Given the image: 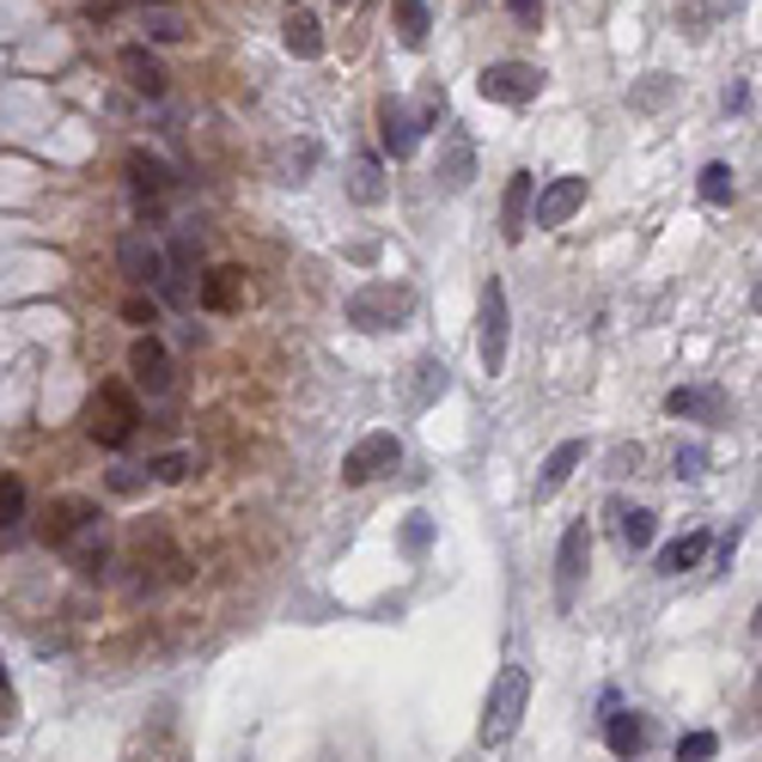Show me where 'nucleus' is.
Segmentation results:
<instances>
[{
	"label": "nucleus",
	"mask_w": 762,
	"mask_h": 762,
	"mask_svg": "<svg viewBox=\"0 0 762 762\" xmlns=\"http://www.w3.org/2000/svg\"><path fill=\"white\" fill-rule=\"evenodd\" d=\"M281 43H287V55H300V62L324 55V31H317L312 7H287V13H281Z\"/></svg>",
	"instance_id": "obj_15"
},
{
	"label": "nucleus",
	"mask_w": 762,
	"mask_h": 762,
	"mask_svg": "<svg viewBox=\"0 0 762 762\" xmlns=\"http://www.w3.org/2000/svg\"><path fill=\"white\" fill-rule=\"evenodd\" d=\"M25 525V482L19 476H0V531Z\"/></svg>",
	"instance_id": "obj_26"
},
{
	"label": "nucleus",
	"mask_w": 762,
	"mask_h": 762,
	"mask_svg": "<svg viewBox=\"0 0 762 762\" xmlns=\"http://www.w3.org/2000/svg\"><path fill=\"white\" fill-rule=\"evenodd\" d=\"M427 543H434V519H427V513H409V525H403V555H427Z\"/></svg>",
	"instance_id": "obj_30"
},
{
	"label": "nucleus",
	"mask_w": 762,
	"mask_h": 762,
	"mask_svg": "<svg viewBox=\"0 0 762 762\" xmlns=\"http://www.w3.org/2000/svg\"><path fill=\"white\" fill-rule=\"evenodd\" d=\"M756 634H762V610H756Z\"/></svg>",
	"instance_id": "obj_39"
},
{
	"label": "nucleus",
	"mask_w": 762,
	"mask_h": 762,
	"mask_svg": "<svg viewBox=\"0 0 762 762\" xmlns=\"http://www.w3.org/2000/svg\"><path fill=\"white\" fill-rule=\"evenodd\" d=\"M677 476H708V451H701V446H677Z\"/></svg>",
	"instance_id": "obj_34"
},
{
	"label": "nucleus",
	"mask_w": 762,
	"mask_h": 762,
	"mask_svg": "<svg viewBox=\"0 0 762 762\" xmlns=\"http://www.w3.org/2000/svg\"><path fill=\"white\" fill-rule=\"evenodd\" d=\"M476 92L494 98V105H531L543 92V67L537 62H488L476 74Z\"/></svg>",
	"instance_id": "obj_6"
},
{
	"label": "nucleus",
	"mask_w": 762,
	"mask_h": 762,
	"mask_svg": "<svg viewBox=\"0 0 762 762\" xmlns=\"http://www.w3.org/2000/svg\"><path fill=\"white\" fill-rule=\"evenodd\" d=\"M586 562H591V525L579 519V525L562 531V549H555V610H574L579 598V579H586Z\"/></svg>",
	"instance_id": "obj_7"
},
{
	"label": "nucleus",
	"mask_w": 762,
	"mask_h": 762,
	"mask_svg": "<svg viewBox=\"0 0 762 762\" xmlns=\"http://www.w3.org/2000/svg\"><path fill=\"white\" fill-rule=\"evenodd\" d=\"M105 531V513H98L92 500H79V494H67V500H55L50 507V519H43V537L55 543V549H74V543H86V537H98Z\"/></svg>",
	"instance_id": "obj_8"
},
{
	"label": "nucleus",
	"mask_w": 762,
	"mask_h": 762,
	"mask_svg": "<svg viewBox=\"0 0 762 762\" xmlns=\"http://www.w3.org/2000/svg\"><path fill=\"white\" fill-rule=\"evenodd\" d=\"M586 464V439H562V446L543 458V470H537V500H549V494H562V482Z\"/></svg>",
	"instance_id": "obj_17"
},
{
	"label": "nucleus",
	"mask_w": 762,
	"mask_h": 762,
	"mask_svg": "<svg viewBox=\"0 0 762 762\" xmlns=\"http://www.w3.org/2000/svg\"><path fill=\"white\" fill-rule=\"evenodd\" d=\"M153 7H165V0H153Z\"/></svg>",
	"instance_id": "obj_41"
},
{
	"label": "nucleus",
	"mask_w": 762,
	"mask_h": 762,
	"mask_svg": "<svg viewBox=\"0 0 762 762\" xmlns=\"http://www.w3.org/2000/svg\"><path fill=\"white\" fill-rule=\"evenodd\" d=\"M507 342H513V312H507V287L494 275L482 281V300H476V360H482L488 379L507 372Z\"/></svg>",
	"instance_id": "obj_2"
},
{
	"label": "nucleus",
	"mask_w": 762,
	"mask_h": 762,
	"mask_svg": "<svg viewBox=\"0 0 762 762\" xmlns=\"http://www.w3.org/2000/svg\"><path fill=\"white\" fill-rule=\"evenodd\" d=\"M196 300H202V312H238L244 305V269H208L202 275V287H196Z\"/></svg>",
	"instance_id": "obj_14"
},
{
	"label": "nucleus",
	"mask_w": 762,
	"mask_h": 762,
	"mask_svg": "<svg viewBox=\"0 0 762 762\" xmlns=\"http://www.w3.org/2000/svg\"><path fill=\"white\" fill-rule=\"evenodd\" d=\"M622 549H653V537H658V525H653V513L646 507H634V513H622Z\"/></svg>",
	"instance_id": "obj_28"
},
{
	"label": "nucleus",
	"mask_w": 762,
	"mask_h": 762,
	"mask_svg": "<svg viewBox=\"0 0 762 762\" xmlns=\"http://www.w3.org/2000/svg\"><path fill=\"white\" fill-rule=\"evenodd\" d=\"M671 415H701V421H720L726 415V396L720 391H671L665 396Z\"/></svg>",
	"instance_id": "obj_23"
},
{
	"label": "nucleus",
	"mask_w": 762,
	"mask_h": 762,
	"mask_svg": "<svg viewBox=\"0 0 762 762\" xmlns=\"http://www.w3.org/2000/svg\"><path fill=\"white\" fill-rule=\"evenodd\" d=\"M531 196H537V177L531 172H513L507 177V196H500V238L519 244L531 232Z\"/></svg>",
	"instance_id": "obj_11"
},
{
	"label": "nucleus",
	"mask_w": 762,
	"mask_h": 762,
	"mask_svg": "<svg viewBox=\"0 0 762 762\" xmlns=\"http://www.w3.org/2000/svg\"><path fill=\"white\" fill-rule=\"evenodd\" d=\"M525 701H531V671L525 665H500L494 689H488V701H482V726H476V738H482V744H507V738L519 732V720H525Z\"/></svg>",
	"instance_id": "obj_1"
},
{
	"label": "nucleus",
	"mask_w": 762,
	"mask_h": 762,
	"mask_svg": "<svg viewBox=\"0 0 762 762\" xmlns=\"http://www.w3.org/2000/svg\"><path fill=\"white\" fill-rule=\"evenodd\" d=\"M129 372L146 384V391H165V384H172V355H165V342H159V336H141V342L129 348Z\"/></svg>",
	"instance_id": "obj_16"
},
{
	"label": "nucleus",
	"mask_w": 762,
	"mask_h": 762,
	"mask_svg": "<svg viewBox=\"0 0 762 762\" xmlns=\"http://www.w3.org/2000/svg\"><path fill=\"white\" fill-rule=\"evenodd\" d=\"M605 744H610V756H622V762H634V756H641V750H646V720H641V714H610V720H605Z\"/></svg>",
	"instance_id": "obj_18"
},
{
	"label": "nucleus",
	"mask_w": 762,
	"mask_h": 762,
	"mask_svg": "<svg viewBox=\"0 0 762 762\" xmlns=\"http://www.w3.org/2000/svg\"><path fill=\"white\" fill-rule=\"evenodd\" d=\"M586 208V177H555L537 202H531V226H567Z\"/></svg>",
	"instance_id": "obj_9"
},
{
	"label": "nucleus",
	"mask_w": 762,
	"mask_h": 762,
	"mask_svg": "<svg viewBox=\"0 0 762 762\" xmlns=\"http://www.w3.org/2000/svg\"><path fill=\"white\" fill-rule=\"evenodd\" d=\"M146 31H153L159 43H177V37H184V25H177V19L165 13V7H159V13H146Z\"/></svg>",
	"instance_id": "obj_33"
},
{
	"label": "nucleus",
	"mask_w": 762,
	"mask_h": 762,
	"mask_svg": "<svg viewBox=\"0 0 762 762\" xmlns=\"http://www.w3.org/2000/svg\"><path fill=\"white\" fill-rule=\"evenodd\" d=\"M427 31H434V19H427V0H396V43H403V50H421V43H427Z\"/></svg>",
	"instance_id": "obj_22"
},
{
	"label": "nucleus",
	"mask_w": 762,
	"mask_h": 762,
	"mask_svg": "<svg viewBox=\"0 0 762 762\" xmlns=\"http://www.w3.org/2000/svg\"><path fill=\"white\" fill-rule=\"evenodd\" d=\"M409 312H415V293H409L403 281H367V287H360L355 300H348V324L367 329V336L409 324Z\"/></svg>",
	"instance_id": "obj_4"
},
{
	"label": "nucleus",
	"mask_w": 762,
	"mask_h": 762,
	"mask_svg": "<svg viewBox=\"0 0 762 762\" xmlns=\"http://www.w3.org/2000/svg\"><path fill=\"white\" fill-rule=\"evenodd\" d=\"M446 384H451V372H446V360H439V355L415 360V384H409V409H434L439 396H446Z\"/></svg>",
	"instance_id": "obj_19"
},
{
	"label": "nucleus",
	"mask_w": 762,
	"mask_h": 762,
	"mask_svg": "<svg viewBox=\"0 0 762 762\" xmlns=\"http://www.w3.org/2000/svg\"><path fill=\"white\" fill-rule=\"evenodd\" d=\"M117 67L141 98H165V67H159V55L146 50V43H129V50L117 55Z\"/></svg>",
	"instance_id": "obj_13"
},
{
	"label": "nucleus",
	"mask_w": 762,
	"mask_h": 762,
	"mask_svg": "<svg viewBox=\"0 0 762 762\" xmlns=\"http://www.w3.org/2000/svg\"><path fill=\"white\" fill-rule=\"evenodd\" d=\"M122 317L146 329V324H159V305H153V300H129V305H122Z\"/></svg>",
	"instance_id": "obj_35"
},
{
	"label": "nucleus",
	"mask_w": 762,
	"mask_h": 762,
	"mask_svg": "<svg viewBox=\"0 0 762 762\" xmlns=\"http://www.w3.org/2000/svg\"><path fill=\"white\" fill-rule=\"evenodd\" d=\"M470 172H476L470 141H451V146H446V159H439V184H446V189H464V184H470Z\"/></svg>",
	"instance_id": "obj_25"
},
{
	"label": "nucleus",
	"mask_w": 762,
	"mask_h": 762,
	"mask_svg": "<svg viewBox=\"0 0 762 762\" xmlns=\"http://www.w3.org/2000/svg\"><path fill=\"white\" fill-rule=\"evenodd\" d=\"M336 7H355V0H336Z\"/></svg>",
	"instance_id": "obj_40"
},
{
	"label": "nucleus",
	"mask_w": 762,
	"mask_h": 762,
	"mask_svg": "<svg viewBox=\"0 0 762 762\" xmlns=\"http://www.w3.org/2000/svg\"><path fill=\"white\" fill-rule=\"evenodd\" d=\"M708 549H714L708 531H689V537H677V543L658 549V574H689V567H701V555H708Z\"/></svg>",
	"instance_id": "obj_21"
},
{
	"label": "nucleus",
	"mask_w": 762,
	"mask_h": 762,
	"mask_svg": "<svg viewBox=\"0 0 762 762\" xmlns=\"http://www.w3.org/2000/svg\"><path fill=\"white\" fill-rule=\"evenodd\" d=\"M129 184L141 189V196H165V189H172V172H165L153 153H129Z\"/></svg>",
	"instance_id": "obj_24"
},
{
	"label": "nucleus",
	"mask_w": 762,
	"mask_h": 762,
	"mask_svg": "<svg viewBox=\"0 0 762 762\" xmlns=\"http://www.w3.org/2000/svg\"><path fill=\"white\" fill-rule=\"evenodd\" d=\"M750 305H756V312H762V281H756V287H750Z\"/></svg>",
	"instance_id": "obj_38"
},
{
	"label": "nucleus",
	"mask_w": 762,
	"mask_h": 762,
	"mask_svg": "<svg viewBox=\"0 0 762 762\" xmlns=\"http://www.w3.org/2000/svg\"><path fill=\"white\" fill-rule=\"evenodd\" d=\"M110 488H117V494H134V488H141V476H134V470H117V476H110Z\"/></svg>",
	"instance_id": "obj_37"
},
{
	"label": "nucleus",
	"mask_w": 762,
	"mask_h": 762,
	"mask_svg": "<svg viewBox=\"0 0 762 762\" xmlns=\"http://www.w3.org/2000/svg\"><path fill=\"white\" fill-rule=\"evenodd\" d=\"M714 750H720L714 732H684L677 738V762H714Z\"/></svg>",
	"instance_id": "obj_29"
},
{
	"label": "nucleus",
	"mask_w": 762,
	"mask_h": 762,
	"mask_svg": "<svg viewBox=\"0 0 762 762\" xmlns=\"http://www.w3.org/2000/svg\"><path fill=\"white\" fill-rule=\"evenodd\" d=\"M348 196H355L360 208H379V202H384V165H379V153H360L355 165H348Z\"/></svg>",
	"instance_id": "obj_20"
},
{
	"label": "nucleus",
	"mask_w": 762,
	"mask_h": 762,
	"mask_svg": "<svg viewBox=\"0 0 762 762\" xmlns=\"http://www.w3.org/2000/svg\"><path fill=\"white\" fill-rule=\"evenodd\" d=\"M153 476H159V482H184V476H189V451H165V458L153 464Z\"/></svg>",
	"instance_id": "obj_32"
},
{
	"label": "nucleus",
	"mask_w": 762,
	"mask_h": 762,
	"mask_svg": "<svg viewBox=\"0 0 762 762\" xmlns=\"http://www.w3.org/2000/svg\"><path fill=\"white\" fill-rule=\"evenodd\" d=\"M0 714H19V696H13V677H7V665H0Z\"/></svg>",
	"instance_id": "obj_36"
},
{
	"label": "nucleus",
	"mask_w": 762,
	"mask_h": 762,
	"mask_svg": "<svg viewBox=\"0 0 762 762\" xmlns=\"http://www.w3.org/2000/svg\"><path fill=\"white\" fill-rule=\"evenodd\" d=\"M732 165H720V159H714V165H701V202H708V208H726V202H732Z\"/></svg>",
	"instance_id": "obj_27"
},
{
	"label": "nucleus",
	"mask_w": 762,
	"mask_h": 762,
	"mask_svg": "<svg viewBox=\"0 0 762 762\" xmlns=\"http://www.w3.org/2000/svg\"><path fill=\"white\" fill-rule=\"evenodd\" d=\"M379 141H384V153H391V159H409L421 146V117L403 105V98H384V105H379Z\"/></svg>",
	"instance_id": "obj_10"
},
{
	"label": "nucleus",
	"mask_w": 762,
	"mask_h": 762,
	"mask_svg": "<svg viewBox=\"0 0 762 762\" xmlns=\"http://www.w3.org/2000/svg\"><path fill=\"white\" fill-rule=\"evenodd\" d=\"M507 13H513L519 31H537L543 25V0H507Z\"/></svg>",
	"instance_id": "obj_31"
},
{
	"label": "nucleus",
	"mask_w": 762,
	"mask_h": 762,
	"mask_svg": "<svg viewBox=\"0 0 762 762\" xmlns=\"http://www.w3.org/2000/svg\"><path fill=\"white\" fill-rule=\"evenodd\" d=\"M396 464H403V439H396L391 427H379V434H367V439H355V446H348L342 482L348 488H367V482H379V476H391Z\"/></svg>",
	"instance_id": "obj_5"
},
{
	"label": "nucleus",
	"mask_w": 762,
	"mask_h": 762,
	"mask_svg": "<svg viewBox=\"0 0 762 762\" xmlns=\"http://www.w3.org/2000/svg\"><path fill=\"white\" fill-rule=\"evenodd\" d=\"M134 421H141V403L129 396V384H98L92 396H86V427H92V439L98 446H129V434H134Z\"/></svg>",
	"instance_id": "obj_3"
},
{
	"label": "nucleus",
	"mask_w": 762,
	"mask_h": 762,
	"mask_svg": "<svg viewBox=\"0 0 762 762\" xmlns=\"http://www.w3.org/2000/svg\"><path fill=\"white\" fill-rule=\"evenodd\" d=\"M117 269L134 281V287H159V281H165V250L146 244L141 232H129V238L117 244Z\"/></svg>",
	"instance_id": "obj_12"
}]
</instances>
